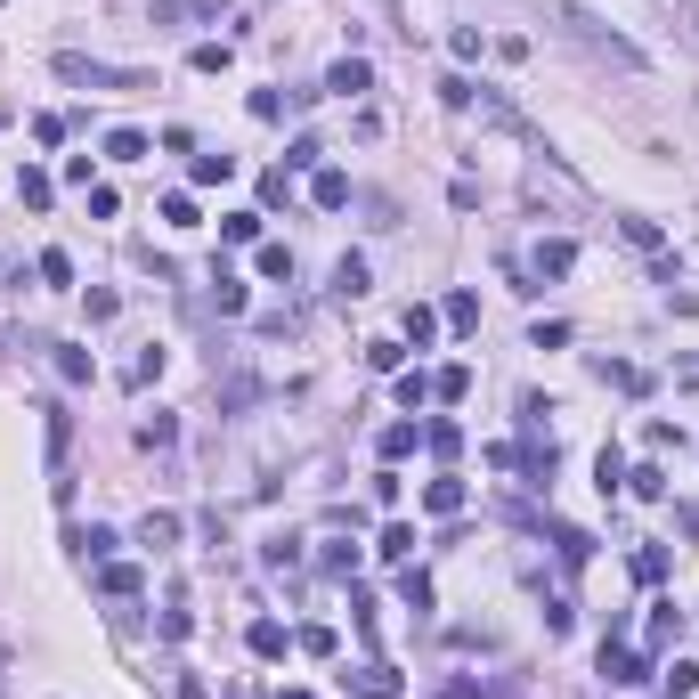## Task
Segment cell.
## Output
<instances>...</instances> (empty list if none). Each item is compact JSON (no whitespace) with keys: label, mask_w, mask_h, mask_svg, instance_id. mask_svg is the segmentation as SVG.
I'll return each instance as SVG.
<instances>
[{"label":"cell","mask_w":699,"mask_h":699,"mask_svg":"<svg viewBox=\"0 0 699 699\" xmlns=\"http://www.w3.org/2000/svg\"><path fill=\"white\" fill-rule=\"evenodd\" d=\"M17 196H25V204H33V212H41V204H49V196H57V187H49V171H17Z\"/></svg>","instance_id":"obj_20"},{"label":"cell","mask_w":699,"mask_h":699,"mask_svg":"<svg viewBox=\"0 0 699 699\" xmlns=\"http://www.w3.org/2000/svg\"><path fill=\"white\" fill-rule=\"evenodd\" d=\"M634 569H643V586H659V578H667V553H659V545H643V553H634Z\"/></svg>","instance_id":"obj_32"},{"label":"cell","mask_w":699,"mask_h":699,"mask_svg":"<svg viewBox=\"0 0 699 699\" xmlns=\"http://www.w3.org/2000/svg\"><path fill=\"white\" fill-rule=\"evenodd\" d=\"M358 699H399V675L391 667H358Z\"/></svg>","instance_id":"obj_13"},{"label":"cell","mask_w":699,"mask_h":699,"mask_svg":"<svg viewBox=\"0 0 699 699\" xmlns=\"http://www.w3.org/2000/svg\"><path fill=\"white\" fill-rule=\"evenodd\" d=\"M334 293H342V301L366 293V261H358V252H342V261H334Z\"/></svg>","instance_id":"obj_9"},{"label":"cell","mask_w":699,"mask_h":699,"mask_svg":"<svg viewBox=\"0 0 699 699\" xmlns=\"http://www.w3.org/2000/svg\"><path fill=\"white\" fill-rule=\"evenodd\" d=\"M383 553H391V561H407V553H415V529H407V521H391V529H383Z\"/></svg>","instance_id":"obj_30"},{"label":"cell","mask_w":699,"mask_h":699,"mask_svg":"<svg viewBox=\"0 0 699 699\" xmlns=\"http://www.w3.org/2000/svg\"><path fill=\"white\" fill-rule=\"evenodd\" d=\"M220 236H228V244H252V236H261V212H228Z\"/></svg>","instance_id":"obj_23"},{"label":"cell","mask_w":699,"mask_h":699,"mask_svg":"<svg viewBox=\"0 0 699 699\" xmlns=\"http://www.w3.org/2000/svg\"><path fill=\"white\" fill-rule=\"evenodd\" d=\"M114 545H122L114 529H74V561H106Z\"/></svg>","instance_id":"obj_10"},{"label":"cell","mask_w":699,"mask_h":699,"mask_svg":"<svg viewBox=\"0 0 699 699\" xmlns=\"http://www.w3.org/2000/svg\"><path fill=\"white\" fill-rule=\"evenodd\" d=\"M179 17H220V0H155V25H179Z\"/></svg>","instance_id":"obj_8"},{"label":"cell","mask_w":699,"mask_h":699,"mask_svg":"<svg viewBox=\"0 0 699 699\" xmlns=\"http://www.w3.org/2000/svg\"><path fill=\"white\" fill-rule=\"evenodd\" d=\"M171 439H179L171 415H147V423H139V448H171Z\"/></svg>","instance_id":"obj_22"},{"label":"cell","mask_w":699,"mask_h":699,"mask_svg":"<svg viewBox=\"0 0 699 699\" xmlns=\"http://www.w3.org/2000/svg\"><path fill=\"white\" fill-rule=\"evenodd\" d=\"M569 269H578V244H569V236L537 244V277H569Z\"/></svg>","instance_id":"obj_5"},{"label":"cell","mask_w":699,"mask_h":699,"mask_svg":"<svg viewBox=\"0 0 699 699\" xmlns=\"http://www.w3.org/2000/svg\"><path fill=\"white\" fill-rule=\"evenodd\" d=\"M163 220L171 228H196V196H163Z\"/></svg>","instance_id":"obj_33"},{"label":"cell","mask_w":699,"mask_h":699,"mask_svg":"<svg viewBox=\"0 0 699 699\" xmlns=\"http://www.w3.org/2000/svg\"><path fill=\"white\" fill-rule=\"evenodd\" d=\"M423 504H431V513H464V480H431Z\"/></svg>","instance_id":"obj_15"},{"label":"cell","mask_w":699,"mask_h":699,"mask_svg":"<svg viewBox=\"0 0 699 699\" xmlns=\"http://www.w3.org/2000/svg\"><path fill=\"white\" fill-rule=\"evenodd\" d=\"M423 439H431V456H456V448H464V431H456V423H431Z\"/></svg>","instance_id":"obj_27"},{"label":"cell","mask_w":699,"mask_h":699,"mask_svg":"<svg viewBox=\"0 0 699 699\" xmlns=\"http://www.w3.org/2000/svg\"><path fill=\"white\" fill-rule=\"evenodd\" d=\"M439 317H448L456 334H472V326H480V293H448V309H439Z\"/></svg>","instance_id":"obj_11"},{"label":"cell","mask_w":699,"mask_h":699,"mask_svg":"<svg viewBox=\"0 0 699 699\" xmlns=\"http://www.w3.org/2000/svg\"><path fill=\"white\" fill-rule=\"evenodd\" d=\"M309 196L326 204V212H342V204H350V179H342V171H317V187H309Z\"/></svg>","instance_id":"obj_14"},{"label":"cell","mask_w":699,"mask_h":699,"mask_svg":"<svg viewBox=\"0 0 699 699\" xmlns=\"http://www.w3.org/2000/svg\"><path fill=\"white\" fill-rule=\"evenodd\" d=\"M261 277H293V252L285 244H261Z\"/></svg>","instance_id":"obj_34"},{"label":"cell","mask_w":699,"mask_h":699,"mask_svg":"<svg viewBox=\"0 0 699 699\" xmlns=\"http://www.w3.org/2000/svg\"><path fill=\"white\" fill-rule=\"evenodd\" d=\"M594 472H602V496H610V488H626V464H618V448H602V456H594Z\"/></svg>","instance_id":"obj_29"},{"label":"cell","mask_w":699,"mask_h":699,"mask_svg":"<svg viewBox=\"0 0 699 699\" xmlns=\"http://www.w3.org/2000/svg\"><path fill=\"white\" fill-rule=\"evenodd\" d=\"M399 358H407L399 342H374V350H366V366H374V374H399Z\"/></svg>","instance_id":"obj_35"},{"label":"cell","mask_w":699,"mask_h":699,"mask_svg":"<svg viewBox=\"0 0 699 699\" xmlns=\"http://www.w3.org/2000/svg\"><path fill=\"white\" fill-rule=\"evenodd\" d=\"M691 9H699V0H691Z\"/></svg>","instance_id":"obj_39"},{"label":"cell","mask_w":699,"mask_h":699,"mask_svg":"<svg viewBox=\"0 0 699 699\" xmlns=\"http://www.w3.org/2000/svg\"><path fill=\"white\" fill-rule=\"evenodd\" d=\"M626 488H634V496H667V472H659V464H643V472H634Z\"/></svg>","instance_id":"obj_37"},{"label":"cell","mask_w":699,"mask_h":699,"mask_svg":"<svg viewBox=\"0 0 699 699\" xmlns=\"http://www.w3.org/2000/svg\"><path fill=\"white\" fill-rule=\"evenodd\" d=\"M407 448H415V423H391V431H383V464H399Z\"/></svg>","instance_id":"obj_25"},{"label":"cell","mask_w":699,"mask_h":699,"mask_svg":"<svg viewBox=\"0 0 699 699\" xmlns=\"http://www.w3.org/2000/svg\"><path fill=\"white\" fill-rule=\"evenodd\" d=\"M301 651L309 659H334V626H301Z\"/></svg>","instance_id":"obj_28"},{"label":"cell","mask_w":699,"mask_h":699,"mask_svg":"<svg viewBox=\"0 0 699 699\" xmlns=\"http://www.w3.org/2000/svg\"><path fill=\"white\" fill-rule=\"evenodd\" d=\"M244 643H252V659H285V626H277V618H252Z\"/></svg>","instance_id":"obj_6"},{"label":"cell","mask_w":699,"mask_h":699,"mask_svg":"<svg viewBox=\"0 0 699 699\" xmlns=\"http://www.w3.org/2000/svg\"><path fill=\"white\" fill-rule=\"evenodd\" d=\"M66 448H74V415L49 407V464H66Z\"/></svg>","instance_id":"obj_16"},{"label":"cell","mask_w":699,"mask_h":699,"mask_svg":"<svg viewBox=\"0 0 699 699\" xmlns=\"http://www.w3.org/2000/svg\"><path fill=\"white\" fill-rule=\"evenodd\" d=\"M602 675H610V683L626 691V683H643V675H651V659H643V651H626V643H618V651L602 643Z\"/></svg>","instance_id":"obj_3"},{"label":"cell","mask_w":699,"mask_h":699,"mask_svg":"<svg viewBox=\"0 0 699 699\" xmlns=\"http://www.w3.org/2000/svg\"><path fill=\"white\" fill-rule=\"evenodd\" d=\"M472 391V366H448V374H431V399H464Z\"/></svg>","instance_id":"obj_18"},{"label":"cell","mask_w":699,"mask_h":699,"mask_svg":"<svg viewBox=\"0 0 699 699\" xmlns=\"http://www.w3.org/2000/svg\"><path fill=\"white\" fill-rule=\"evenodd\" d=\"M220 179H236V155H196V187H220Z\"/></svg>","instance_id":"obj_19"},{"label":"cell","mask_w":699,"mask_h":699,"mask_svg":"<svg viewBox=\"0 0 699 699\" xmlns=\"http://www.w3.org/2000/svg\"><path fill=\"white\" fill-rule=\"evenodd\" d=\"M98 586H106L114 602H131V594H139V569H131V561H114V569H106V578H98Z\"/></svg>","instance_id":"obj_17"},{"label":"cell","mask_w":699,"mask_h":699,"mask_svg":"<svg viewBox=\"0 0 699 699\" xmlns=\"http://www.w3.org/2000/svg\"><path fill=\"white\" fill-rule=\"evenodd\" d=\"M431 399V374H399V407H423Z\"/></svg>","instance_id":"obj_36"},{"label":"cell","mask_w":699,"mask_h":699,"mask_svg":"<svg viewBox=\"0 0 699 699\" xmlns=\"http://www.w3.org/2000/svg\"><path fill=\"white\" fill-rule=\"evenodd\" d=\"M431 334H439V309H423V301H415V309H407V342H415V350H423V342H431Z\"/></svg>","instance_id":"obj_21"},{"label":"cell","mask_w":699,"mask_h":699,"mask_svg":"<svg viewBox=\"0 0 699 699\" xmlns=\"http://www.w3.org/2000/svg\"><path fill=\"white\" fill-rule=\"evenodd\" d=\"M57 374H66V383H90L98 366H90V350H57Z\"/></svg>","instance_id":"obj_24"},{"label":"cell","mask_w":699,"mask_h":699,"mask_svg":"<svg viewBox=\"0 0 699 699\" xmlns=\"http://www.w3.org/2000/svg\"><path fill=\"white\" fill-rule=\"evenodd\" d=\"M106 155L114 163H147V131H106Z\"/></svg>","instance_id":"obj_12"},{"label":"cell","mask_w":699,"mask_h":699,"mask_svg":"<svg viewBox=\"0 0 699 699\" xmlns=\"http://www.w3.org/2000/svg\"><path fill=\"white\" fill-rule=\"evenodd\" d=\"M561 25H569V41H586L594 57H610V66H626V74H643V66H651V57L634 49L626 33H610V25L594 17V9H578V0H561Z\"/></svg>","instance_id":"obj_1"},{"label":"cell","mask_w":699,"mask_h":699,"mask_svg":"<svg viewBox=\"0 0 699 699\" xmlns=\"http://www.w3.org/2000/svg\"><path fill=\"white\" fill-rule=\"evenodd\" d=\"M675 634H683V610L675 602H651V651H667Z\"/></svg>","instance_id":"obj_7"},{"label":"cell","mask_w":699,"mask_h":699,"mask_svg":"<svg viewBox=\"0 0 699 699\" xmlns=\"http://www.w3.org/2000/svg\"><path fill=\"white\" fill-rule=\"evenodd\" d=\"M326 90H334V98H366V90H374V66H366V57H342V66L326 74Z\"/></svg>","instance_id":"obj_4"},{"label":"cell","mask_w":699,"mask_h":699,"mask_svg":"<svg viewBox=\"0 0 699 699\" xmlns=\"http://www.w3.org/2000/svg\"><path fill=\"white\" fill-rule=\"evenodd\" d=\"M57 82H82V90H155V74H139V66H98V57H57Z\"/></svg>","instance_id":"obj_2"},{"label":"cell","mask_w":699,"mask_h":699,"mask_svg":"<svg viewBox=\"0 0 699 699\" xmlns=\"http://www.w3.org/2000/svg\"><path fill=\"white\" fill-rule=\"evenodd\" d=\"M41 277H49V285H74V261H66L57 244H49V252H41Z\"/></svg>","instance_id":"obj_31"},{"label":"cell","mask_w":699,"mask_h":699,"mask_svg":"<svg viewBox=\"0 0 699 699\" xmlns=\"http://www.w3.org/2000/svg\"><path fill=\"white\" fill-rule=\"evenodd\" d=\"M553 545H561V561H586V553H594V537H586V529H553Z\"/></svg>","instance_id":"obj_26"},{"label":"cell","mask_w":699,"mask_h":699,"mask_svg":"<svg viewBox=\"0 0 699 699\" xmlns=\"http://www.w3.org/2000/svg\"><path fill=\"white\" fill-rule=\"evenodd\" d=\"M212 301H220V317H236V309H244V285H236V277H220V285H212Z\"/></svg>","instance_id":"obj_38"}]
</instances>
